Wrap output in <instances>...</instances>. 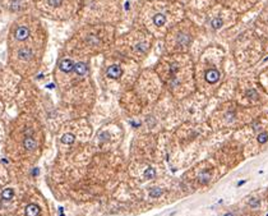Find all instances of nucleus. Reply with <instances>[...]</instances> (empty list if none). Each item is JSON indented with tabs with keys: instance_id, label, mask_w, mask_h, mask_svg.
I'll use <instances>...</instances> for the list:
<instances>
[{
	"instance_id": "nucleus-16",
	"label": "nucleus",
	"mask_w": 268,
	"mask_h": 216,
	"mask_svg": "<svg viewBox=\"0 0 268 216\" xmlns=\"http://www.w3.org/2000/svg\"><path fill=\"white\" fill-rule=\"evenodd\" d=\"M257 139H258V142H259L260 145L266 143V142L268 141V133H267V132H262V133H259V134H258V137H257Z\"/></svg>"
},
{
	"instance_id": "nucleus-21",
	"label": "nucleus",
	"mask_w": 268,
	"mask_h": 216,
	"mask_svg": "<svg viewBox=\"0 0 268 216\" xmlns=\"http://www.w3.org/2000/svg\"><path fill=\"white\" fill-rule=\"evenodd\" d=\"M188 41H189V37L181 35V36H180V40H179V44H188Z\"/></svg>"
},
{
	"instance_id": "nucleus-17",
	"label": "nucleus",
	"mask_w": 268,
	"mask_h": 216,
	"mask_svg": "<svg viewBox=\"0 0 268 216\" xmlns=\"http://www.w3.org/2000/svg\"><path fill=\"white\" fill-rule=\"evenodd\" d=\"M259 205H260L259 198H250V199H249V206H250V207L255 208V207H258Z\"/></svg>"
},
{
	"instance_id": "nucleus-7",
	"label": "nucleus",
	"mask_w": 268,
	"mask_h": 216,
	"mask_svg": "<svg viewBox=\"0 0 268 216\" xmlns=\"http://www.w3.org/2000/svg\"><path fill=\"white\" fill-rule=\"evenodd\" d=\"M210 179H211V174L208 171H203L198 175V183L199 184H207L210 182Z\"/></svg>"
},
{
	"instance_id": "nucleus-14",
	"label": "nucleus",
	"mask_w": 268,
	"mask_h": 216,
	"mask_svg": "<svg viewBox=\"0 0 268 216\" xmlns=\"http://www.w3.org/2000/svg\"><path fill=\"white\" fill-rule=\"evenodd\" d=\"M161 194H162V189H161V188H157V187L151 188V191H149V196H151L152 198H157V197L161 196Z\"/></svg>"
},
{
	"instance_id": "nucleus-19",
	"label": "nucleus",
	"mask_w": 268,
	"mask_h": 216,
	"mask_svg": "<svg viewBox=\"0 0 268 216\" xmlns=\"http://www.w3.org/2000/svg\"><path fill=\"white\" fill-rule=\"evenodd\" d=\"M147 47H148V46H147L146 42H141V44H138V45H137V47H136V49H137L138 51L144 52V51H147Z\"/></svg>"
},
{
	"instance_id": "nucleus-5",
	"label": "nucleus",
	"mask_w": 268,
	"mask_h": 216,
	"mask_svg": "<svg viewBox=\"0 0 268 216\" xmlns=\"http://www.w3.org/2000/svg\"><path fill=\"white\" fill-rule=\"evenodd\" d=\"M40 207L37 205H33L31 203L28 206L26 207V216H39L40 215Z\"/></svg>"
},
{
	"instance_id": "nucleus-10",
	"label": "nucleus",
	"mask_w": 268,
	"mask_h": 216,
	"mask_svg": "<svg viewBox=\"0 0 268 216\" xmlns=\"http://www.w3.org/2000/svg\"><path fill=\"white\" fill-rule=\"evenodd\" d=\"M13 196H14V191L12 188H7V189H4V192L2 193V199L3 201H10V199L13 198Z\"/></svg>"
},
{
	"instance_id": "nucleus-3",
	"label": "nucleus",
	"mask_w": 268,
	"mask_h": 216,
	"mask_svg": "<svg viewBox=\"0 0 268 216\" xmlns=\"http://www.w3.org/2000/svg\"><path fill=\"white\" fill-rule=\"evenodd\" d=\"M14 36H15V39H17L18 41H24L27 37L30 36V30L27 28V27H24V26L18 27L17 31H15V33H14Z\"/></svg>"
},
{
	"instance_id": "nucleus-18",
	"label": "nucleus",
	"mask_w": 268,
	"mask_h": 216,
	"mask_svg": "<svg viewBox=\"0 0 268 216\" xmlns=\"http://www.w3.org/2000/svg\"><path fill=\"white\" fill-rule=\"evenodd\" d=\"M47 3H49L50 7L58 8V7H60V5L63 4V0H47Z\"/></svg>"
},
{
	"instance_id": "nucleus-2",
	"label": "nucleus",
	"mask_w": 268,
	"mask_h": 216,
	"mask_svg": "<svg viewBox=\"0 0 268 216\" xmlns=\"http://www.w3.org/2000/svg\"><path fill=\"white\" fill-rule=\"evenodd\" d=\"M106 74H107V77H110V78H119L120 75L123 74V69L119 67V65H110L109 68H107V71H106Z\"/></svg>"
},
{
	"instance_id": "nucleus-11",
	"label": "nucleus",
	"mask_w": 268,
	"mask_h": 216,
	"mask_svg": "<svg viewBox=\"0 0 268 216\" xmlns=\"http://www.w3.org/2000/svg\"><path fill=\"white\" fill-rule=\"evenodd\" d=\"M153 22H154V24H156V26L161 27V26H164V24L166 23V17H165L164 14L158 13V14H156V15L153 17Z\"/></svg>"
},
{
	"instance_id": "nucleus-1",
	"label": "nucleus",
	"mask_w": 268,
	"mask_h": 216,
	"mask_svg": "<svg viewBox=\"0 0 268 216\" xmlns=\"http://www.w3.org/2000/svg\"><path fill=\"white\" fill-rule=\"evenodd\" d=\"M74 65H76V64H74L70 59H63V60L59 63V69L64 73H70L74 69Z\"/></svg>"
},
{
	"instance_id": "nucleus-24",
	"label": "nucleus",
	"mask_w": 268,
	"mask_h": 216,
	"mask_svg": "<svg viewBox=\"0 0 268 216\" xmlns=\"http://www.w3.org/2000/svg\"><path fill=\"white\" fill-rule=\"evenodd\" d=\"M264 60H266V62H267V60H268V58H266V59H264Z\"/></svg>"
},
{
	"instance_id": "nucleus-8",
	"label": "nucleus",
	"mask_w": 268,
	"mask_h": 216,
	"mask_svg": "<svg viewBox=\"0 0 268 216\" xmlns=\"http://www.w3.org/2000/svg\"><path fill=\"white\" fill-rule=\"evenodd\" d=\"M74 69H76V73L78 75H84L87 73V65H86L84 63H77L76 65H74Z\"/></svg>"
},
{
	"instance_id": "nucleus-12",
	"label": "nucleus",
	"mask_w": 268,
	"mask_h": 216,
	"mask_svg": "<svg viewBox=\"0 0 268 216\" xmlns=\"http://www.w3.org/2000/svg\"><path fill=\"white\" fill-rule=\"evenodd\" d=\"M74 141H76V137H74V134H72V133H67L61 137V142L65 145H72Z\"/></svg>"
},
{
	"instance_id": "nucleus-13",
	"label": "nucleus",
	"mask_w": 268,
	"mask_h": 216,
	"mask_svg": "<svg viewBox=\"0 0 268 216\" xmlns=\"http://www.w3.org/2000/svg\"><path fill=\"white\" fill-rule=\"evenodd\" d=\"M144 176H146V179H153V178L156 176V169L148 168L146 171H144Z\"/></svg>"
},
{
	"instance_id": "nucleus-15",
	"label": "nucleus",
	"mask_w": 268,
	"mask_h": 216,
	"mask_svg": "<svg viewBox=\"0 0 268 216\" xmlns=\"http://www.w3.org/2000/svg\"><path fill=\"white\" fill-rule=\"evenodd\" d=\"M222 19L221 18H214V19H212V22H211V26H212V28H214V30H218V28H221L222 27Z\"/></svg>"
},
{
	"instance_id": "nucleus-23",
	"label": "nucleus",
	"mask_w": 268,
	"mask_h": 216,
	"mask_svg": "<svg viewBox=\"0 0 268 216\" xmlns=\"http://www.w3.org/2000/svg\"><path fill=\"white\" fill-rule=\"evenodd\" d=\"M223 216H234L232 214H226V215H223Z\"/></svg>"
},
{
	"instance_id": "nucleus-9",
	"label": "nucleus",
	"mask_w": 268,
	"mask_h": 216,
	"mask_svg": "<svg viewBox=\"0 0 268 216\" xmlns=\"http://www.w3.org/2000/svg\"><path fill=\"white\" fill-rule=\"evenodd\" d=\"M23 146H24L26 150L32 151V150L36 148V142H35V139H32L31 137H27L24 141H23Z\"/></svg>"
},
{
	"instance_id": "nucleus-4",
	"label": "nucleus",
	"mask_w": 268,
	"mask_h": 216,
	"mask_svg": "<svg viewBox=\"0 0 268 216\" xmlns=\"http://www.w3.org/2000/svg\"><path fill=\"white\" fill-rule=\"evenodd\" d=\"M220 79V72L217 69H210L206 72V81L208 83H216Z\"/></svg>"
},
{
	"instance_id": "nucleus-20",
	"label": "nucleus",
	"mask_w": 268,
	"mask_h": 216,
	"mask_svg": "<svg viewBox=\"0 0 268 216\" xmlns=\"http://www.w3.org/2000/svg\"><path fill=\"white\" fill-rule=\"evenodd\" d=\"M246 96L250 97V99H257V97H258V94H257L255 90H249L248 92H246Z\"/></svg>"
},
{
	"instance_id": "nucleus-6",
	"label": "nucleus",
	"mask_w": 268,
	"mask_h": 216,
	"mask_svg": "<svg viewBox=\"0 0 268 216\" xmlns=\"http://www.w3.org/2000/svg\"><path fill=\"white\" fill-rule=\"evenodd\" d=\"M18 56H19V59H22V60H30V59H32V56H33V52H32L30 49L24 47L18 51Z\"/></svg>"
},
{
	"instance_id": "nucleus-22",
	"label": "nucleus",
	"mask_w": 268,
	"mask_h": 216,
	"mask_svg": "<svg viewBox=\"0 0 268 216\" xmlns=\"http://www.w3.org/2000/svg\"><path fill=\"white\" fill-rule=\"evenodd\" d=\"M245 183H246V180H240V182L238 183V187H241L243 184H245Z\"/></svg>"
}]
</instances>
